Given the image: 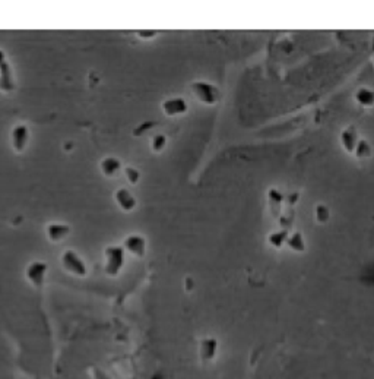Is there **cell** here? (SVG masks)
Wrapping results in <instances>:
<instances>
[{
	"label": "cell",
	"mask_w": 374,
	"mask_h": 379,
	"mask_svg": "<svg viewBox=\"0 0 374 379\" xmlns=\"http://www.w3.org/2000/svg\"><path fill=\"white\" fill-rule=\"evenodd\" d=\"M192 94L198 100L199 103L205 104V106H215L220 98H221V93L218 90V86L212 85L205 81H196L192 83Z\"/></svg>",
	"instance_id": "6da1fadb"
},
{
	"label": "cell",
	"mask_w": 374,
	"mask_h": 379,
	"mask_svg": "<svg viewBox=\"0 0 374 379\" xmlns=\"http://www.w3.org/2000/svg\"><path fill=\"white\" fill-rule=\"evenodd\" d=\"M123 265H124V248L108 246L105 249V273L114 277L121 271Z\"/></svg>",
	"instance_id": "7a4b0ae2"
},
{
	"label": "cell",
	"mask_w": 374,
	"mask_h": 379,
	"mask_svg": "<svg viewBox=\"0 0 374 379\" xmlns=\"http://www.w3.org/2000/svg\"><path fill=\"white\" fill-rule=\"evenodd\" d=\"M61 264L63 267L69 271V273L75 274L78 277H85L88 270H86V265L83 259H81L73 250H66L61 256Z\"/></svg>",
	"instance_id": "3957f363"
},
{
	"label": "cell",
	"mask_w": 374,
	"mask_h": 379,
	"mask_svg": "<svg viewBox=\"0 0 374 379\" xmlns=\"http://www.w3.org/2000/svg\"><path fill=\"white\" fill-rule=\"evenodd\" d=\"M161 108H163L165 116L175 118V116L184 114L189 106H187V101L184 98H181V97H173V98L165 100L163 104H161Z\"/></svg>",
	"instance_id": "277c9868"
},
{
	"label": "cell",
	"mask_w": 374,
	"mask_h": 379,
	"mask_svg": "<svg viewBox=\"0 0 374 379\" xmlns=\"http://www.w3.org/2000/svg\"><path fill=\"white\" fill-rule=\"evenodd\" d=\"M47 270H48V267H47L46 262H33V264H29L28 268H26V278H28L35 287H41V285L44 284V280H46Z\"/></svg>",
	"instance_id": "5b68a950"
},
{
	"label": "cell",
	"mask_w": 374,
	"mask_h": 379,
	"mask_svg": "<svg viewBox=\"0 0 374 379\" xmlns=\"http://www.w3.org/2000/svg\"><path fill=\"white\" fill-rule=\"evenodd\" d=\"M339 139H340L342 148H344L348 154H352L354 150H355V147H357V143L360 141V136H358L357 129H355L352 125H350V126H347L345 129H342Z\"/></svg>",
	"instance_id": "8992f818"
},
{
	"label": "cell",
	"mask_w": 374,
	"mask_h": 379,
	"mask_svg": "<svg viewBox=\"0 0 374 379\" xmlns=\"http://www.w3.org/2000/svg\"><path fill=\"white\" fill-rule=\"evenodd\" d=\"M29 138V132L25 125H16L12 131V145L16 153H22Z\"/></svg>",
	"instance_id": "52a82bcc"
},
{
	"label": "cell",
	"mask_w": 374,
	"mask_h": 379,
	"mask_svg": "<svg viewBox=\"0 0 374 379\" xmlns=\"http://www.w3.org/2000/svg\"><path fill=\"white\" fill-rule=\"evenodd\" d=\"M124 249L136 256H143L146 252V240L139 235H130L124 239Z\"/></svg>",
	"instance_id": "ba28073f"
},
{
	"label": "cell",
	"mask_w": 374,
	"mask_h": 379,
	"mask_svg": "<svg viewBox=\"0 0 374 379\" xmlns=\"http://www.w3.org/2000/svg\"><path fill=\"white\" fill-rule=\"evenodd\" d=\"M218 353V341L212 337H208L205 340H202L200 343V356L203 362H210L215 359V356Z\"/></svg>",
	"instance_id": "9c48e42d"
},
{
	"label": "cell",
	"mask_w": 374,
	"mask_h": 379,
	"mask_svg": "<svg viewBox=\"0 0 374 379\" xmlns=\"http://www.w3.org/2000/svg\"><path fill=\"white\" fill-rule=\"evenodd\" d=\"M114 198H116V202L118 203V207L123 210V211H133L135 207H136V199L135 196L129 192L128 189H118L114 193Z\"/></svg>",
	"instance_id": "30bf717a"
},
{
	"label": "cell",
	"mask_w": 374,
	"mask_h": 379,
	"mask_svg": "<svg viewBox=\"0 0 374 379\" xmlns=\"http://www.w3.org/2000/svg\"><path fill=\"white\" fill-rule=\"evenodd\" d=\"M70 233V227L66 224H50L47 227V236L53 242H58Z\"/></svg>",
	"instance_id": "8fae6325"
},
{
	"label": "cell",
	"mask_w": 374,
	"mask_h": 379,
	"mask_svg": "<svg viewBox=\"0 0 374 379\" xmlns=\"http://www.w3.org/2000/svg\"><path fill=\"white\" fill-rule=\"evenodd\" d=\"M285 245L291 249V250L297 252V253L305 252V242H304V237L301 235V231H294L291 235H288Z\"/></svg>",
	"instance_id": "7c38bea8"
},
{
	"label": "cell",
	"mask_w": 374,
	"mask_h": 379,
	"mask_svg": "<svg viewBox=\"0 0 374 379\" xmlns=\"http://www.w3.org/2000/svg\"><path fill=\"white\" fill-rule=\"evenodd\" d=\"M0 90L5 93H9L13 90V79H12L11 66L8 63H3L0 66Z\"/></svg>",
	"instance_id": "4fadbf2b"
},
{
	"label": "cell",
	"mask_w": 374,
	"mask_h": 379,
	"mask_svg": "<svg viewBox=\"0 0 374 379\" xmlns=\"http://www.w3.org/2000/svg\"><path fill=\"white\" fill-rule=\"evenodd\" d=\"M355 101L361 107L370 108L374 106V91L370 88H360L355 93Z\"/></svg>",
	"instance_id": "5bb4252c"
},
{
	"label": "cell",
	"mask_w": 374,
	"mask_h": 379,
	"mask_svg": "<svg viewBox=\"0 0 374 379\" xmlns=\"http://www.w3.org/2000/svg\"><path fill=\"white\" fill-rule=\"evenodd\" d=\"M352 154L355 155L358 160H368L371 157V154H373L371 143L368 142L367 139H364V138H360V141L357 143V147H355V150H354Z\"/></svg>",
	"instance_id": "9a60e30c"
},
{
	"label": "cell",
	"mask_w": 374,
	"mask_h": 379,
	"mask_svg": "<svg viewBox=\"0 0 374 379\" xmlns=\"http://www.w3.org/2000/svg\"><path fill=\"white\" fill-rule=\"evenodd\" d=\"M120 167H121L120 160H117L114 157H107L101 161V170H103L105 176H114L117 171L120 170Z\"/></svg>",
	"instance_id": "2e32d148"
},
{
	"label": "cell",
	"mask_w": 374,
	"mask_h": 379,
	"mask_svg": "<svg viewBox=\"0 0 374 379\" xmlns=\"http://www.w3.org/2000/svg\"><path fill=\"white\" fill-rule=\"evenodd\" d=\"M268 198H269V205H270L272 211H273L275 214H279L280 207H282V203H284V201H285V196H284V195H282L278 189L272 188V189H269Z\"/></svg>",
	"instance_id": "e0dca14e"
},
{
	"label": "cell",
	"mask_w": 374,
	"mask_h": 379,
	"mask_svg": "<svg viewBox=\"0 0 374 379\" xmlns=\"http://www.w3.org/2000/svg\"><path fill=\"white\" fill-rule=\"evenodd\" d=\"M287 237H288V230H279V231H273V233H270V235L268 236V242L272 248L280 249L284 245H285Z\"/></svg>",
	"instance_id": "ac0fdd59"
},
{
	"label": "cell",
	"mask_w": 374,
	"mask_h": 379,
	"mask_svg": "<svg viewBox=\"0 0 374 379\" xmlns=\"http://www.w3.org/2000/svg\"><path fill=\"white\" fill-rule=\"evenodd\" d=\"M315 217L319 224H326L330 218V210L325 203H317L315 208Z\"/></svg>",
	"instance_id": "d6986e66"
},
{
	"label": "cell",
	"mask_w": 374,
	"mask_h": 379,
	"mask_svg": "<svg viewBox=\"0 0 374 379\" xmlns=\"http://www.w3.org/2000/svg\"><path fill=\"white\" fill-rule=\"evenodd\" d=\"M165 145H167V136L163 135V133H158V135H155V136L152 138V141H151L152 151H155V153H161L164 148H165Z\"/></svg>",
	"instance_id": "ffe728a7"
},
{
	"label": "cell",
	"mask_w": 374,
	"mask_h": 379,
	"mask_svg": "<svg viewBox=\"0 0 374 379\" xmlns=\"http://www.w3.org/2000/svg\"><path fill=\"white\" fill-rule=\"evenodd\" d=\"M124 174H126V179L129 180V183H132V185H136L139 182L140 173L135 167H126L124 168Z\"/></svg>",
	"instance_id": "44dd1931"
},
{
	"label": "cell",
	"mask_w": 374,
	"mask_h": 379,
	"mask_svg": "<svg viewBox=\"0 0 374 379\" xmlns=\"http://www.w3.org/2000/svg\"><path fill=\"white\" fill-rule=\"evenodd\" d=\"M362 280H365V283H367V284L374 285V265L367 267L365 273L362 274Z\"/></svg>",
	"instance_id": "7402d4cb"
},
{
	"label": "cell",
	"mask_w": 374,
	"mask_h": 379,
	"mask_svg": "<svg viewBox=\"0 0 374 379\" xmlns=\"http://www.w3.org/2000/svg\"><path fill=\"white\" fill-rule=\"evenodd\" d=\"M298 199H300V196H298L297 193H291V195H288V196L285 198V202H287L290 207H294V205L298 202Z\"/></svg>",
	"instance_id": "603a6c76"
},
{
	"label": "cell",
	"mask_w": 374,
	"mask_h": 379,
	"mask_svg": "<svg viewBox=\"0 0 374 379\" xmlns=\"http://www.w3.org/2000/svg\"><path fill=\"white\" fill-rule=\"evenodd\" d=\"M138 36H139L140 38H152V37L157 36V33H155V31H139Z\"/></svg>",
	"instance_id": "cb8c5ba5"
},
{
	"label": "cell",
	"mask_w": 374,
	"mask_h": 379,
	"mask_svg": "<svg viewBox=\"0 0 374 379\" xmlns=\"http://www.w3.org/2000/svg\"><path fill=\"white\" fill-rule=\"evenodd\" d=\"M3 63H6V59H5V53L0 50V66H2Z\"/></svg>",
	"instance_id": "d4e9b609"
}]
</instances>
